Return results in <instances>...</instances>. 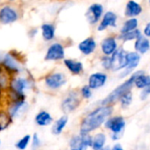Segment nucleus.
<instances>
[{"label":"nucleus","instance_id":"41","mask_svg":"<svg viewBox=\"0 0 150 150\" xmlns=\"http://www.w3.org/2000/svg\"><path fill=\"white\" fill-rule=\"evenodd\" d=\"M3 54H4V51H1V50H0V61H1V59H2Z\"/></svg>","mask_w":150,"mask_h":150},{"label":"nucleus","instance_id":"34","mask_svg":"<svg viewBox=\"0 0 150 150\" xmlns=\"http://www.w3.org/2000/svg\"><path fill=\"white\" fill-rule=\"evenodd\" d=\"M91 88L89 87V85L83 86V87L81 88V90H80V95H82V97L84 98V99H90V98L91 97V95H92L91 90Z\"/></svg>","mask_w":150,"mask_h":150},{"label":"nucleus","instance_id":"12","mask_svg":"<svg viewBox=\"0 0 150 150\" xmlns=\"http://www.w3.org/2000/svg\"><path fill=\"white\" fill-rule=\"evenodd\" d=\"M33 121L36 126L44 128V127L51 126V125L54 122V118L48 111L45 109H41L35 114Z\"/></svg>","mask_w":150,"mask_h":150},{"label":"nucleus","instance_id":"18","mask_svg":"<svg viewBox=\"0 0 150 150\" xmlns=\"http://www.w3.org/2000/svg\"><path fill=\"white\" fill-rule=\"evenodd\" d=\"M106 80H107V76L105 73L96 72L90 76L88 85L91 89H97L98 88L103 87L106 82Z\"/></svg>","mask_w":150,"mask_h":150},{"label":"nucleus","instance_id":"33","mask_svg":"<svg viewBox=\"0 0 150 150\" xmlns=\"http://www.w3.org/2000/svg\"><path fill=\"white\" fill-rule=\"evenodd\" d=\"M120 102H121V106L126 108L127 106H129L132 103V100H133V95H132V93L129 91L126 94H124L121 98L120 99Z\"/></svg>","mask_w":150,"mask_h":150},{"label":"nucleus","instance_id":"43","mask_svg":"<svg viewBox=\"0 0 150 150\" xmlns=\"http://www.w3.org/2000/svg\"><path fill=\"white\" fill-rule=\"evenodd\" d=\"M2 69H3V68H2V65H1V64H0V71H1Z\"/></svg>","mask_w":150,"mask_h":150},{"label":"nucleus","instance_id":"8","mask_svg":"<svg viewBox=\"0 0 150 150\" xmlns=\"http://www.w3.org/2000/svg\"><path fill=\"white\" fill-rule=\"evenodd\" d=\"M65 56L66 50L64 45L60 42L54 41L46 48L43 59L46 62H60L63 61Z\"/></svg>","mask_w":150,"mask_h":150},{"label":"nucleus","instance_id":"5","mask_svg":"<svg viewBox=\"0 0 150 150\" xmlns=\"http://www.w3.org/2000/svg\"><path fill=\"white\" fill-rule=\"evenodd\" d=\"M24 17L22 3L0 2V26H11L21 20Z\"/></svg>","mask_w":150,"mask_h":150},{"label":"nucleus","instance_id":"11","mask_svg":"<svg viewBox=\"0 0 150 150\" xmlns=\"http://www.w3.org/2000/svg\"><path fill=\"white\" fill-rule=\"evenodd\" d=\"M127 52L124 50L123 49H119L116 50L113 54L112 58V69L113 71H119L121 69L126 68L127 65Z\"/></svg>","mask_w":150,"mask_h":150},{"label":"nucleus","instance_id":"7","mask_svg":"<svg viewBox=\"0 0 150 150\" xmlns=\"http://www.w3.org/2000/svg\"><path fill=\"white\" fill-rule=\"evenodd\" d=\"M4 107L14 121L25 117L28 113L31 105L28 99H18L5 102Z\"/></svg>","mask_w":150,"mask_h":150},{"label":"nucleus","instance_id":"24","mask_svg":"<svg viewBox=\"0 0 150 150\" xmlns=\"http://www.w3.org/2000/svg\"><path fill=\"white\" fill-rule=\"evenodd\" d=\"M134 48H135L136 51H138V52H140L142 54H144V53H146L149 50V41L146 37L141 35L139 38L136 39V42H135V44H134Z\"/></svg>","mask_w":150,"mask_h":150},{"label":"nucleus","instance_id":"4","mask_svg":"<svg viewBox=\"0 0 150 150\" xmlns=\"http://www.w3.org/2000/svg\"><path fill=\"white\" fill-rule=\"evenodd\" d=\"M68 82L65 72L59 70H53L37 80V87L48 93H54L62 89Z\"/></svg>","mask_w":150,"mask_h":150},{"label":"nucleus","instance_id":"9","mask_svg":"<svg viewBox=\"0 0 150 150\" xmlns=\"http://www.w3.org/2000/svg\"><path fill=\"white\" fill-rule=\"evenodd\" d=\"M80 103V94L76 90H70L62 97L60 108L64 114L68 115L75 111L79 107Z\"/></svg>","mask_w":150,"mask_h":150},{"label":"nucleus","instance_id":"36","mask_svg":"<svg viewBox=\"0 0 150 150\" xmlns=\"http://www.w3.org/2000/svg\"><path fill=\"white\" fill-rule=\"evenodd\" d=\"M144 34L146 36H149L150 37V22L145 27V29H144Z\"/></svg>","mask_w":150,"mask_h":150},{"label":"nucleus","instance_id":"38","mask_svg":"<svg viewBox=\"0 0 150 150\" xmlns=\"http://www.w3.org/2000/svg\"><path fill=\"white\" fill-rule=\"evenodd\" d=\"M4 93L0 90V108L4 107Z\"/></svg>","mask_w":150,"mask_h":150},{"label":"nucleus","instance_id":"32","mask_svg":"<svg viewBox=\"0 0 150 150\" xmlns=\"http://www.w3.org/2000/svg\"><path fill=\"white\" fill-rule=\"evenodd\" d=\"M40 34V27H36V26H33V27H30L27 31H26V35H27V38L29 40H34L37 38V36Z\"/></svg>","mask_w":150,"mask_h":150},{"label":"nucleus","instance_id":"3","mask_svg":"<svg viewBox=\"0 0 150 150\" xmlns=\"http://www.w3.org/2000/svg\"><path fill=\"white\" fill-rule=\"evenodd\" d=\"M0 64L2 68L9 72L11 76L21 73L27 69L25 65V56L21 51L15 49L4 51Z\"/></svg>","mask_w":150,"mask_h":150},{"label":"nucleus","instance_id":"2","mask_svg":"<svg viewBox=\"0 0 150 150\" xmlns=\"http://www.w3.org/2000/svg\"><path fill=\"white\" fill-rule=\"evenodd\" d=\"M113 108L111 105H102L89 113L81 122L80 133H90L98 129L112 115Z\"/></svg>","mask_w":150,"mask_h":150},{"label":"nucleus","instance_id":"35","mask_svg":"<svg viewBox=\"0 0 150 150\" xmlns=\"http://www.w3.org/2000/svg\"><path fill=\"white\" fill-rule=\"evenodd\" d=\"M102 64L105 69H111L112 68V58L109 57H105L102 59Z\"/></svg>","mask_w":150,"mask_h":150},{"label":"nucleus","instance_id":"25","mask_svg":"<svg viewBox=\"0 0 150 150\" xmlns=\"http://www.w3.org/2000/svg\"><path fill=\"white\" fill-rule=\"evenodd\" d=\"M11 77L12 76L4 69L0 71V90L3 93L6 92L9 89Z\"/></svg>","mask_w":150,"mask_h":150},{"label":"nucleus","instance_id":"28","mask_svg":"<svg viewBox=\"0 0 150 150\" xmlns=\"http://www.w3.org/2000/svg\"><path fill=\"white\" fill-rule=\"evenodd\" d=\"M134 85L138 88H145L147 87L150 86V76L142 74L138 76L134 81Z\"/></svg>","mask_w":150,"mask_h":150},{"label":"nucleus","instance_id":"13","mask_svg":"<svg viewBox=\"0 0 150 150\" xmlns=\"http://www.w3.org/2000/svg\"><path fill=\"white\" fill-rule=\"evenodd\" d=\"M125 125H126V122L124 118L120 116L110 118L105 123V128L111 130L112 133H119V134L123 131Z\"/></svg>","mask_w":150,"mask_h":150},{"label":"nucleus","instance_id":"10","mask_svg":"<svg viewBox=\"0 0 150 150\" xmlns=\"http://www.w3.org/2000/svg\"><path fill=\"white\" fill-rule=\"evenodd\" d=\"M40 34L42 41L46 43L54 42L56 38V26L51 21H44L40 24Z\"/></svg>","mask_w":150,"mask_h":150},{"label":"nucleus","instance_id":"21","mask_svg":"<svg viewBox=\"0 0 150 150\" xmlns=\"http://www.w3.org/2000/svg\"><path fill=\"white\" fill-rule=\"evenodd\" d=\"M102 51L105 55L109 56L112 55L113 52L117 50V43L113 37H107L105 38L101 44Z\"/></svg>","mask_w":150,"mask_h":150},{"label":"nucleus","instance_id":"40","mask_svg":"<svg viewBox=\"0 0 150 150\" xmlns=\"http://www.w3.org/2000/svg\"><path fill=\"white\" fill-rule=\"evenodd\" d=\"M8 3H22V0H4Z\"/></svg>","mask_w":150,"mask_h":150},{"label":"nucleus","instance_id":"26","mask_svg":"<svg viewBox=\"0 0 150 150\" xmlns=\"http://www.w3.org/2000/svg\"><path fill=\"white\" fill-rule=\"evenodd\" d=\"M31 140H32V135L31 134H25L21 138H19L16 142H15V149L18 150H26L28 148H30L31 144Z\"/></svg>","mask_w":150,"mask_h":150},{"label":"nucleus","instance_id":"37","mask_svg":"<svg viewBox=\"0 0 150 150\" xmlns=\"http://www.w3.org/2000/svg\"><path fill=\"white\" fill-rule=\"evenodd\" d=\"M87 149H88L87 146H85V145H81V146H79V147H77V148H70V149L69 150H87Z\"/></svg>","mask_w":150,"mask_h":150},{"label":"nucleus","instance_id":"23","mask_svg":"<svg viewBox=\"0 0 150 150\" xmlns=\"http://www.w3.org/2000/svg\"><path fill=\"white\" fill-rule=\"evenodd\" d=\"M142 11V6L135 1L130 0L127 4L125 15L127 17H134V16H138L139 14H141Z\"/></svg>","mask_w":150,"mask_h":150},{"label":"nucleus","instance_id":"17","mask_svg":"<svg viewBox=\"0 0 150 150\" xmlns=\"http://www.w3.org/2000/svg\"><path fill=\"white\" fill-rule=\"evenodd\" d=\"M127 65L125 68L126 70L120 75V77H122V78L128 75L131 72V71L133 69H134L139 65L141 57L136 52H129V53H127Z\"/></svg>","mask_w":150,"mask_h":150},{"label":"nucleus","instance_id":"31","mask_svg":"<svg viewBox=\"0 0 150 150\" xmlns=\"http://www.w3.org/2000/svg\"><path fill=\"white\" fill-rule=\"evenodd\" d=\"M141 35H142L141 31H140L139 29H134V30L129 31V32H127V33L122 34V35H121L120 38H121L123 41H131V40L139 38Z\"/></svg>","mask_w":150,"mask_h":150},{"label":"nucleus","instance_id":"22","mask_svg":"<svg viewBox=\"0 0 150 150\" xmlns=\"http://www.w3.org/2000/svg\"><path fill=\"white\" fill-rule=\"evenodd\" d=\"M13 123V119L8 114L4 107L0 108V133L7 130Z\"/></svg>","mask_w":150,"mask_h":150},{"label":"nucleus","instance_id":"15","mask_svg":"<svg viewBox=\"0 0 150 150\" xmlns=\"http://www.w3.org/2000/svg\"><path fill=\"white\" fill-rule=\"evenodd\" d=\"M64 67L73 75H78L83 71V65L80 61L73 58H64L62 61Z\"/></svg>","mask_w":150,"mask_h":150},{"label":"nucleus","instance_id":"39","mask_svg":"<svg viewBox=\"0 0 150 150\" xmlns=\"http://www.w3.org/2000/svg\"><path fill=\"white\" fill-rule=\"evenodd\" d=\"M111 150H124V149H123V148H122L120 144H116V145H114V146H113V148H112Z\"/></svg>","mask_w":150,"mask_h":150},{"label":"nucleus","instance_id":"14","mask_svg":"<svg viewBox=\"0 0 150 150\" xmlns=\"http://www.w3.org/2000/svg\"><path fill=\"white\" fill-rule=\"evenodd\" d=\"M103 14V6L99 4H93L86 11V19L91 24L97 23Z\"/></svg>","mask_w":150,"mask_h":150},{"label":"nucleus","instance_id":"1","mask_svg":"<svg viewBox=\"0 0 150 150\" xmlns=\"http://www.w3.org/2000/svg\"><path fill=\"white\" fill-rule=\"evenodd\" d=\"M38 89L37 80L27 69L21 73L13 75L9 89L4 93V102L27 99L29 94Z\"/></svg>","mask_w":150,"mask_h":150},{"label":"nucleus","instance_id":"20","mask_svg":"<svg viewBox=\"0 0 150 150\" xmlns=\"http://www.w3.org/2000/svg\"><path fill=\"white\" fill-rule=\"evenodd\" d=\"M96 42L93 38L89 37L82 41L78 44V50L84 55H90L96 49Z\"/></svg>","mask_w":150,"mask_h":150},{"label":"nucleus","instance_id":"42","mask_svg":"<svg viewBox=\"0 0 150 150\" xmlns=\"http://www.w3.org/2000/svg\"><path fill=\"white\" fill-rule=\"evenodd\" d=\"M98 150H110V149L107 147V148H103V149H98Z\"/></svg>","mask_w":150,"mask_h":150},{"label":"nucleus","instance_id":"6","mask_svg":"<svg viewBox=\"0 0 150 150\" xmlns=\"http://www.w3.org/2000/svg\"><path fill=\"white\" fill-rule=\"evenodd\" d=\"M142 74H144V71H138L135 72L131 77L130 79H128L127 80H126L123 84L120 85L118 88H116L109 95H107V97H105L102 102H100L101 105H110L112 103H113L114 102L118 101L119 99L121 98V96L129 92L130 89L132 88L133 85L134 84V81L136 80V78Z\"/></svg>","mask_w":150,"mask_h":150},{"label":"nucleus","instance_id":"29","mask_svg":"<svg viewBox=\"0 0 150 150\" xmlns=\"http://www.w3.org/2000/svg\"><path fill=\"white\" fill-rule=\"evenodd\" d=\"M137 26H138V20L136 19H130L128 20L125 21L123 27H121V33L125 34L129 31L134 30V29H136Z\"/></svg>","mask_w":150,"mask_h":150},{"label":"nucleus","instance_id":"44","mask_svg":"<svg viewBox=\"0 0 150 150\" xmlns=\"http://www.w3.org/2000/svg\"><path fill=\"white\" fill-rule=\"evenodd\" d=\"M149 2H150V0H149Z\"/></svg>","mask_w":150,"mask_h":150},{"label":"nucleus","instance_id":"16","mask_svg":"<svg viewBox=\"0 0 150 150\" xmlns=\"http://www.w3.org/2000/svg\"><path fill=\"white\" fill-rule=\"evenodd\" d=\"M69 123V117L68 115L64 114L58 118L57 119L54 120L53 124L51 125V133L54 135H60L63 133L64 129L66 128Z\"/></svg>","mask_w":150,"mask_h":150},{"label":"nucleus","instance_id":"27","mask_svg":"<svg viewBox=\"0 0 150 150\" xmlns=\"http://www.w3.org/2000/svg\"><path fill=\"white\" fill-rule=\"evenodd\" d=\"M106 137L104 133H98L92 138V146L91 148L94 150L101 149L104 148V145L105 143Z\"/></svg>","mask_w":150,"mask_h":150},{"label":"nucleus","instance_id":"30","mask_svg":"<svg viewBox=\"0 0 150 150\" xmlns=\"http://www.w3.org/2000/svg\"><path fill=\"white\" fill-rule=\"evenodd\" d=\"M42 147V141L38 133H34L32 134V140L30 144L31 150H40Z\"/></svg>","mask_w":150,"mask_h":150},{"label":"nucleus","instance_id":"19","mask_svg":"<svg viewBox=\"0 0 150 150\" xmlns=\"http://www.w3.org/2000/svg\"><path fill=\"white\" fill-rule=\"evenodd\" d=\"M116 21H117V15L113 13L112 11H107L103 19L98 26V29L99 31L105 30L108 27H116Z\"/></svg>","mask_w":150,"mask_h":150}]
</instances>
